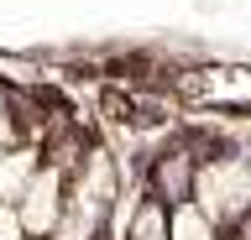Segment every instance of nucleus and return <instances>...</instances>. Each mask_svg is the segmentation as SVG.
<instances>
[{"mask_svg":"<svg viewBox=\"0 0 251 240\" xmlns=\"http://www.w3.org/2000/svg\"><path fill=\"white\" fill-rule=\"evenodd\" d=\"M199 146L194 141H173L147 162V198H157L162 209H183L194 204V183H199Z\"/></svg>","mask_w":251,"mask_h":240,"instance_id":"nucleus-5","label":"nucleus"},{"mask_svg":"<svg viewBox=\"0 0 251 240\" xmlns=\"http://www.w3.org/2000/svg\"><path fill=\"white\" fill-rule=\"evenodd\" d=\"M42 141H16V146H5L0 152V204L5 209H16V198L26 193V183L37 173H42Z\"/></svg>","mask_w":251,"mask_h":240,"instance_id":"nucleus-6","label":"nucleus"},{"mask_svg":"<svg viewBox=\"0 0 251 240\" xmlns=\"http://www.w3.org/2000/svg\"><path fill=\"white\" fill-rule=\"evenodd\" d=\"M126 240H173V230H168V209L157 204V198H147V193H141V204H136V214H131Z\"/></svg>","mask_w":251,"mask_h":240,"instance_id":"nucleus-7","label":"nucleus"},{"mask_svg":"<svg viewBox=\"0 0 251 240\" xmlns=\"http://www.w3.org/2000/svg\"><path fill=\"white\" fill-rule=\"evenodd\" d=\"M63 198H68V167L42 162V173L26 183V193L16 198V219H21V240H52L63 219Z\"/></svg>","mask_w":251,"mask_h":240,"instance_id":"nucleus-4","label":"nucleus"},{"mask_svg":"<svg viewBox=\"0 0 251 240\" xmlns=\"http://www.w3.org/2000/svg\"><path fill=\"white\" fill-rule=\"evenodd\" d=\"M194 209L215 224L220 235L251 230V162L241 152H215L199 162L194 183Z\"/></svg>","mask_w":251,"mask_h":240,"instance_id":"nucleus-2","label":"nucleus"},{"mask_svg":"<svg viewBox=\"0 0 251 240\" xmlns=\"http://www.w3.org/2000/svg\"><path fill=\"white\" fill-rule=\"evenodd\" d=\"M110 209H115V157L100 141H89L84 162L68 177V198H63V219L52 240H105Z\"/></svg>","mask_w":251,"mask_h":240,"instance_id":"nucleus-1","label":"nucleus"},{"mask_svg":"<svg viewBox=\"0 0 251 240\" xmlns=\"http://www.w3.org/2000/svg\"><path fill=\"white\" fill-rule=\"evenodd\" d=\"M21 120H26V105L0 84V152L16 146V141H26V126H21Z\"/></svg>","mask_w":251,"mask_h":240,"instance_id":"nucleus-9","label":"nucleus"},{"mask_svg":"<svg viewBox=\"0 0 251 240\" xmlns=\"http://www.w3.org/2000/svg\"><path fill=\"white\" fill-rule=\"evenodd\" d=\"M0 209H5V204H0Z\"/></svg>","mask_w":251,"mask_h":240,"instance_id":"nucleus-10","label":"nucleus"},{"mask_svg":"<svg viewBox=\"0 0 251 240\" xmlns=\"http://www.w3.org/2000/svg\"><path fill=\"white\" fill-rule=\"evenodd\" d=\"M173 89H178V99H188V105H204V110L251 115V68H241V63H204V68H183Z\"/></svg>","mask_w":251,"mask_h":240,"instance_id":"nucleus-3","label":"nucleus"},{"mask_svg":"<svg viewBox=\"0 0 251 240\" xmlns=\"http://www.w3.org/2000/svg\"><path fill=\"white\" fill-rule=\"evenodd\" d=\"M168 230H173V240H225L215 230V224L204 219L194 204H183V209H168Z\"/></svg>","mask_w":251,"mask_h":240,"instance_id":"nucleus-8","label":"nucleus"}]
</instances>
